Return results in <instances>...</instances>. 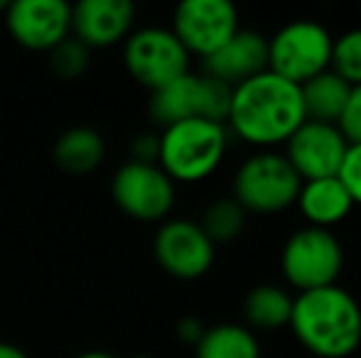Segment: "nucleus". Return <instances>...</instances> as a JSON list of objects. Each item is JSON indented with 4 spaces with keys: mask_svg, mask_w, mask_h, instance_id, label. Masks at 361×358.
<instances>
[{
    "mask_svg": "<svg viewBox=\"0 0 361 358\" xmlns=\"http://www.w3.org/2000/svg\"><path fill=\"white\" fill-rule=\"evenodd\" d=\"M302 123L300 87L271 69L233 87L226 128L243 143L258 150H273L276 145H286Z\"/></svg>",
    "mask_w": 361,
    "mask_h": 358,
    "instance_id": "1",
    "label": "nucleus"
},
{
    "mask_svg": "<svg viewBox=\"0 0 361 358\" xmlns=\"http://www.w3.org/2000/svg\"><path fill=\"white\" fill-rule=\"evenodd\" d=\"M288 326L317 358H347L361 344V307L339 285L298 292Z\"/></svg>",
    "mask_w": 361,
    "mask_h": 358,
    "instance_id": "2",
    "label": "nucleus"
},
{
    "mask_svg": "<svg viewBox=\"0 0 361 358\" xmlns=\"http://www.w3.org/2000/svg\"><path fill=\"white\" fill-rule=\"evenodd\" d=\"M228 128L204 118H187L160 133L157 165L172 181L195 184L219 170L228 148Z\"/></svg>",
    "mask_w": 361,
    "mask_h": 358,
    "instance_id": "3",
    "label": "nucleus"
},
{
    "mask_svg": "<svg viewBox=\"0 0 361 358\" xmlns=\"http://www.w3.org/2000/svg\"><path fill=\"white\" fill-rule=\"evenodd\" d=\"M302 179L276 150H258L238 165L233 174V199L248 214H281L295 206Z\"/></svg>",
    "mask_w": 361,
    "mask_h": 358,
    "instance_id": "4",
    "label": "nucleus"
},
{
    "mask_svg": "<svg viewBox=\"0 0 361 358\" xmlns=\"http://www.w3.org/2000/svg\"><path fill=\"white\" fill-rule=\"evenodd\" d=\"M334 37L314 20H293L268 39V69L302 87L332 64Z\"/></svg>",
    "mask_w": 361,
    "mask_h": 358,
    "instance_id": "5",
    "label": "nucleus"
},
{
    "mask_svg": "<svg viewBox=\"0 0 361 358\" xmlns=\"http://www.w3.org/2000/svg\"><path fill=\"white\" fill-rule=\"evenodd\" d=\"M342 268H344L342 243L327 229L302 226L283 245V253H281L283 277L298 292L337 285V277Z\"/></svg>",
    "mask_w": 361,
    "mask_h": 358,
    "instance_id": "6",
    "label": "nucleus"
},
{
    "mask_svg": "<svg viewBox=\"0 0 361 358\" xmlns=\"http://www.w3.org/2000/svg\"><path fill=\"white\" fill-rule=\"evenodd\" d=\"M123 64L130 77L152 94L190 74V52L170 27H140L126 37Z\"/></svg>",
    "mask_w": 361,
    "mask_h": 358,
    "instance_id": "7",
    "label": "nucleus"
},
{
    "mask_svg": "<svg viewBox=\"0 0 361 358\" xmlns=\"http://www.w3.org/2000/svg\"><path fill=\"white\" fill-rule=\"evenodd\" d=\"M111 196L126 216L143 224L165 221L175 206V181L155 162L128 160L111 179Z\"/></svg>",
    "mask_w": 361,
    "mask_h": 358,
    "instance_id": "8",
    "label": "nucleus"
},
{
    "mask_svg": "<svg viewBox=\"0 0 361 358\" xmlns=\"http://www.w3.org/2000/svg\"><path fill=\"white\" fill-rule=\"evenodd\" d=\"M152 255L167 275L177 280H200L214 265L216 245L197 221L167 219L152 238Z\"/></svg>",
    "mask_w": 361,
    "mask_h": 358,
    "instance_id": "9",
    "label": "nucleus"
},
{
    "mask_svg": "<svg viewBox=\"0 0 361 358\" xmlns=\"http://www.w3.org/2000/svg\"><path fill=\"white\" fill-rule=\"evenodd\" d=\"M172 32L182 47L207 59L238 32V13L228 0H185L172 15Z\"/></svg>",
    "mask_w": 361,
    "mask_h": 358,
    "instance_id": "10",
    "label": "nucleus"
},
{
    "mask_svg": "<svg viewBox=\"0 0 361 358\" xmlns=\"http://www.w3.org/2000/svg\"><path fill=\"white\" fill-rule=\"evenodd\" d=\"M5 25L20 47L49 52L72 34V5L64 0H15L5 8Z\"/></svg>",
    "mask_w": 361,
    "mask_h": 358,
    "instance_id": "11",
    "label": "nucleus"
},
{
    "mask_svg": "<svg viewBox=\"0 0 361 358\" xmlns=\"http://www.w3.org/2000/svg\"><path fill=\"white\" fill-rule=\"evenodd\" d=\"M347 138L332 123L305 120L286 143V158L302 181L337 177L347 155Z\"/></svg>",
    "mask_w": 361,
    "mask_h": 358,
    "instance_id": "12",
    "label": "nucleus"
},
{
    "mask_svg": "<svg viewBox=\"0 0 361 358\" xmlns=\"http://www.w3.org/2000/svg\"><path fill=\"white\" fill-rule=\"evenodd\" d=\"M133 23L135 5L130 0H81L72 5V34L89 49L126 42Z\"/></svg>",
    "mask_w": 361,
    "mask_h": 358,
    "instance_id": "13",
    "label": "nucleus"
},
{
    "mask_svg": "<svg viewBox=\"0 0 361 358\" xmlns=\"http://www.w3.org/2000/svg\"><path fill=\"white\" fill-rule=\"evenodd\" d=\"M268 69V37L256 30H238L224 47L202 59V72L228 87H238L246 79Z\"/></svg>",
    "mask_w": 361,
    "mask_h": 358,
    "instance_id": "14",
    "label": "nucleus"
},
{
    "mask_svg": "<svg viewBox=\"0 0 361 358\" xmlns=\"http://www.w3.org/2000/svg\"><path fill=\"white\" fill-rule=\"evenodd\" d=\"M295 206L307 221V226L332 231V226L342 224L352 214L354 201L339 177H322L302 181Z\"/></svg>",
    "mask_w": 361,
    "mask_h": 358,
    "instance_id": "15",
    "label": "nucleus"
},
{
    "mask_svg": "<svg viewBox=\"0 0 361 358\" xmlns=\"http://www.w3.org/2000/svg\"><path fill=\"white\" fill-rule=\"evenodd\" d=\"M52 158L59 170L81 177V174H91L101 167L106 158V143L99 130L89 128V125H74L54 140Z\"/></svg>",
    "mask_w": 361,
    "mask_h": 358,
    "instance_id": "16",
    "label": "nucleus"
},
{
    "mask_svg": "<svg viewBox=\"0 0 361 358\" xmlns=\"http://www.w3.org/2000/svg\"><path fill=\"white\" fill-rule=\"evenodd\" d=\"M349 94H352V87H349L342 77H337L332 69L312 77L310 82H305L302 87H300L305 120L337 125L344 108H347Z\"/></svg>",
    "mask_w": 361,
    "mask_h": 358,
    "instance_id": "17",
    "label": "nucleus"
},
{
    "mask_svg": "<svg viewBox=\"0 0 361 358\" xmlns=\"http://www.w3.org/2000/svg\"><path fill=\"white\" fill-rule=\"evenodd\" d=\"M150 118L167 128L180 120L200 118V74H185L150 94Z\"/></svg>",
    "mask_w": 361,
    "mask_h": 358,
    "instance_id": "18",
    "label": "nucleus"
},
{
    "mask_svg": "<svg viewBox=\"0 0 361 358\" xmlns=\"http://www.w3.org/2000/svg\"><path fill=\"white\" fill-rule=\"evenodd\" d=\"M293 300L286 287L281 285H258L243 300V317L253 329H281L290 324Z\"/></svg>",
    "mask_w": 361,
    "mask_h": 358,
    "instance_id": "19",
    "label": "nucleus"
},
{
    "mask_svg": "<svg viewBox=\"0 0 361 358\" xmlns=\"http://www.w3.org/2000/svg\"><path fill=\"white\" fill-rule=\"evenodd\" d=\"M197 358H261L256 334L243 324H216L195 346Z\"/></svg>",
    "mask_w": 361,
    "mask_h": 358,
    "instance_id": "20",
    "label": "nucleus"
},
{
    "mask_svg": "<svg viewBox=\"0 0 361 358\" xmlns=\"http://www.w3.org/2000/svg\"><path fill=\"white\" fill-rule=\"evenodd\" d=\"M246 219L248 211L233 196H221V199L212 201L207 206L204 214H202V221H197V224L209 236L212 243L219 245L236 241L243 234V229H246Z\"/></svg>",
    "mask_w": 361,
    "mask_h": 358,
    "instance_id": "21",
    "label": "nucleus"
},
{
    "mask_svg": "<svg viewBox=\"0 0 361 358\" xmlns=\"http://www.w3.org/2000/svg\"><path fill=\"white\" fill-rule=\"evenodd\" d=\"M337 77H342L349 87L361 84V27L339 34L332 44V64H329Z\"/></svg>",
    "mask_w": 361,
    "mask_h": 358,
    "instance_id": "22",
    "label": "nucleus"
},
{
    "mask_svg": "<svg viewBox=\"0 0 361 358\" xmlns=\"http://www.w3.org/2000/svg\"><path fill=\"white\" fill-rule=\"evenodd\" d=\"M49 64H52V72L57 74L64 82H74L86 74L91 64V49L84 42L69 34L64 42H59L54 49H49Z\"/></svg>",
    "mask_w": 361,
    "mask_h": 358,
    "instance_id": "23",
    "label": "nucleus"
},
{
    "mask_svg": "<svg viewBox=\"0 0 361 358\" xmlns=\"http://www.w3.org/2000/svg\"><path fill=\"white\" fill-rule=\"evenodd\" d=\"M337 177L344 184V189L349 191L354 206H361V143L347 148V155H344Z\"/></svg>",
    "mask_w": 361,
    "mask_h": 358,
    "instance_id": "24",
    "label": "nucleus"
},
{
    "mask_svg": "<svg viewBox=\"0 0 361 358\" xmlns=\"http://www.w3.org/2000/svg\"><path fill=\"white\" fill-rule=\"evenodd\" d=\"M337 128L342 130V135L347 138L349 145H359L361 143V84H359V87H352V94H349V101H347V108H344Z\"/></svg>",
    "mask_w": 361,
    "mask_h": 358,
    "instance_id": "25",
    "label": "nucleus"
},
{
    "mask_svg": "<svg viewBox=\"0 0 361 358\" xmlns=\"http://www.w3.org/2000/svg\"><path fill=\"white\" fill-rule=\"evenodd\" d=\"M160 153V133H138L130 143V160L135 162H155Z\"/></svg>",
    "mask_w": 361,
    "mask_h": 358,
    "instance_id": "26",
    "label": "nucleus"
},
{
    "mask_svg": "<svg viewBox=\"0 0 361 358\" xmlns=\"http://www.w3.org/2000/svg\"><path fill=\"white\" fill-rule=\"evenodd\" d=\"M204 331H207V326L202 324L200 319H195V317H185V319H180V324H177V339L185 341V344L197 346L202 336H204Z\"/></svg>",
    "mask_w": 361,
    "mask_h": 358,
    "instance_id": "27",
    "label": "nucleus"
},
{
    "mask_svg": "<svg viewBox=\"0 0 361 358\" xmlns=\"http://www.w3.org/2000/svg\"><path fill=\"white\" fill-rule=\"evenodd\" d=\"M0 358H30L20 346L8 344V341H0Z\"/></svg>",
    "mask_w": 361,
    "mask_h": 358,
    "instance_id": "28",
    "label": "nucleus"
},
{
    "mask_svg": "<svg viewBox=\"0 0 361 358\" xmlns=\"http://www.w3.org/2000/svg\"><path fill=\"white\" fill-rule=\"evenodd\" d=\"M76 358H116V356L109 354V351H84V354H79Z\"/></svg>",
    "mask_w": 361,
    "mask_h": 358,
    "instance_id": "29",
    "label": "nucleus"
},
{
    "mask_svg": "<svg viewBox=\"0 0 361 358\" xmlns=\"http://www.w3.org/2000/svg\"><path fill=\"white\" fill-rule=\"evenodd\" d=\"M5 8H8V3H5V0H0V10H3V13H5Z\"/></svg>",
    "mask_w": 361,
    "mask_h": 358,
    "instance_id": "30",
    "label": "nucleus"
},
{
    "mask_svg": "<svg viewBox=\"0 0 361 358\" xmlns=\"http://www.w3.org/2000/svg\"><path fill=\"white\" fill-rule=\"evenodd\" d=\"M133 358H152V356H133Z\"/></svg>",
    "mask_w": 361,
    "mask_h": 358,
    "instance_id": "31",
    "label": "nucleus"
}]
</instances>
